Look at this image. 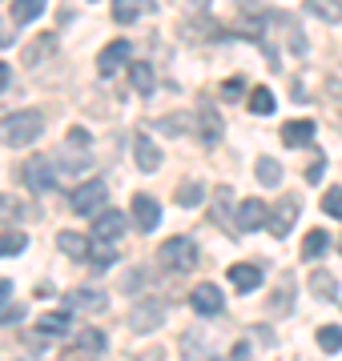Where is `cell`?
I'll return each mask as SVG.
<instances>
[{
	"label": "cell",
	"mask_w": 342,
	"mask_h": 361,
	"mask_svg": "<svg viewBox=\"0 0 342 361\" xmlns=\"http://www.w3.org/2000/svg\"><path fill=\"white\" fill-rule=\"evenodd\" d=\"M37 334H45V337L69 334V313H45V317L37 322Z\"/></svg>",
	"instance_id": "cell-26"
},
{
	"label": "cell",
	"mask_w": 342,
	"mask_h": 361,
	"mask_svg": "<svg viewBox=\"0 0 342 361\" xmlns=\"http://www.w3.org/2000/svg\"><path fill=\"white\" fill-rule=\"evenodd\" d=\"M89 261H93V265H101V269H109V265L117 261V253H113V241H97V237H93V245H89Z\"/></svg>",
	"instance_id": "cell-29"
},
{
	"label": "cell",
	"mask_w": 342,
	"mask_h": 361,
	"mask_svg": "<svg viewBox=\"0 0 342 361\" xmlns=\"http://www.w3.org/2000/svg\"><path fill=\"white\" fill-rule=\"evenodd\" d=\"M97 357H101V353H93L89 345H81V341H73V345H69V349H65V353H61L57 361H97Z\"/></svg>",
	"instance_id": "cell-36"
},
{
	"label": "cell",
	"mask_w": 342,
	"mask_h": 361,
	"mask_svg": "<svg viewBox=\"0 0 342 361\" xmlns=\"http://www.w3.org/2000/svg\"><path fill=\"white\" fill-rule=\"evenodd\" d=\"M16 322H25V301L0 305V325H16Z\"/></svg>",
	"instance_id": "cell-37"
},
{
	"label": "cell",
	"mask_w": 342,
	"mask_h": 361,
	"mask_svg": "<svg viewBox=\"0 0 342 361\" xmlns=\"http://www.w3.org/2000/svg\"><path fill=\"white\" fill-rule=\"evenodd\" d=\"M161 322H165V305H161V301H153V297L137 301V305H133V313H129V329H133V334H153Z\"/></svg>",
	"instance_id": "cell-4"
},
{
	"label": "cell",
	"mask_w": 342,
	"mask_h": 361,
	"mask_svg": "<svg viewBox=\"0 0 342 361\" xmlns=\"http://www.w3.org/2000/svg\"><path fill=\"white\" fill-rule=\"evenodd\" d=\"M250 113H258V116H266V113H274V92L266 89V85H258V89H250Z\"/></svg>",
	"instance_id": "cell-28"
},
{
	"label": "cell",
	"mask_w": 342,
	"mask_h": 361,
	"mask_svg": "<svg viewBox=\"0 0 342 361\" xmlns=\"http://www.w3.org/2000/svg\"><path fill=\"white\" fill-rule=\"evenodd\" d=\"M45 4H49V0H13V20H16V25L37 20V16L45 13Z\"/></svg>",
	"instance_id": "cell-23"
},
{
	"label": "cell",
	"mask_w": 342,
	"mask_h": 361,
	"mask_svg": "<svg viewBox=\"0 0 342 361\" xmlns=\"http://www.w3.org/2000/svg\"><path fill=\"white\" fill-rule=\"evenodd\" d=\"M69 149H73V153H85V149H89V133L85 129H69Z\"/></svg>",
	"instance_id": "cell-39"
},
{
	"label": "cell",
	"mask_w": 342,
	"mask_h": 361,
	"mask_svg": "<svg viewBox=\"0 0 342 361\" xmlns=\"http://www.w3.org/2000/svg\"><path fill=\"white\" fill-rule=\"evenodd\" d=\"M45 133V116L37 113V109H25V113H13L0 121V141L13 145V149H20V145H33Z\"/></svg>",
	"instance_id": "cell-1"
},
{
	"label": "cell",
	"mask_w": 342,
	"mask_h": 361,
	"mask_svg": "<svg viewBox=\"0 0 342 361\" xmlns=\"http://www.w3.org/2000/svg\"><path fill=\"white\" fill-rule=\"evenodd\" d=\"M230 209H237V205H234V189H230V185H218V201H213V221L237 233V225L230 221Z\"/></svg>",
	"instance_id": "cell-19"
},
{
	"label": "cell",
	"mask_w": 342,
	"mask_h": 361,
	"mask_svg": "<svg viewBox=\"0 0 342 361\" xmlns=\"http://www.w3.org/2000/svg\"><path fill=\"white\" fill-rule=\"evenodd\" d=\"M105 197H109V189H105V180H85L77 193L69 197V209L77 213V217H89V213H101V205H105Z\"/></svg>",
	"instance_id": "cell-3"
},
{
	"label": "cell",
	"mask_w": 342,
	"mask_h": 361,
	"mask_svg": "<svg viewBox=\"0 0 342 361\" xmlns=\"http://www.w3.org/2000/svg\"><path fill=\"white\" fill-rule=\"evenodd\" d=\"M306 13L326 20V25H338L342 20V0H306Z\"/></svg>",
	"instance_id": "cell-21"
},
{
	"label": "cell",
	"mask_w": 342,
	"mask_h": 361,
	"mask_svg": "<svg viewBox=\"0 0 342 361\" xmlns=\"http://www.w3.org/2000/svg\"><path fill=\"white\" fill-rule=\"evenodd\" d=\"M222 116H218V109H198V137L201 145H218L222 141Z\"/></svg>",
	"instance_id": "cell-17"
},
{
	"label": "cell",
	"mask_w": 342,
	"mask_h": 361,
	"mask_svg": "<svg viewBox=\"0 0 342 361\" xmlns=\"http://www.w3.org/2000/svg\"><path fill=\"white\" fill-rule=\"evenodd\" d=\"M129 49H133L129 40H109L105 49H101V56H97V73H101V77H113V73L129 61Z\"/></svg>",
	"instance_id": "cell-12"
},
{
	"label": "cell",
	"mask_w": 342,
	"mask_h": 361,
	"mask_svg": "<svg viewBox=\"0 0 342 361\" xmlns=\"http://www.w3.org/2000/svg\"><path fill=\"white\" fill-rule=\"evenodd\" d=\"M318 345L326 349V353H338L342 349V329L338 325H322V329H318Z\"/></svg>",
	"instance_id": "cell-33"
},
{
	"label": "cell",
	"mask_w": 342,
	"mask_h": 361,
	"mask_svg": "<svg viewBox=\"0 0 342 361\" xmlns=\"http://www.w3.org/2000/svg\"><path fill=\"white\" fill-rule=\"evenodd\" d=\"M8 77H13V68L4 65V61H0V92L8 89Z\"/></svg>",
	"instance_id": "cell-42"
},
{
	"label": "cell",
	"mask_w": 342,
	"mask_h": 361,
	"mask_svg": "<svg viewBox=\"0 0 342 361\" xmlns=\"http://www.w3.org/2000/svg\"><path fill=\"white\" fill-rule=\"evenodd\" d=\"M25 249V233H0V257H13V253H20Z\"/></svg>",
	"instance_id": "cell-34"
},
{
	"label": "cell",
	"mask_w": 342,
	"mask_h": 361,
	"mask_svg": "<svg viewBox=\"0 0 342 361\" xmlns=\"http://www.w3.org/2000/svg\"><path fill=\"white\" fill-rule=\"evenodd\" d=\"M173 197H177V205H182V209H194L201 201V180H182Z\"/></svg>",
	"instance_id": "cell-30"
},
{
	"label": "cell",
	"mask_w": 342,
	"mask_h": 361,
	"mask_svg": "<svg viewBox=\"0 0 342 361\" xmlns=\"http://www.w3.org/2000/svg\"><path fill=\"white\" fill-rule=\"evenodd\" d=\"M89 4H97V0H89Z\"/></svg>",
	"instance_id": "cell-45"
},
{
	"label": "cell",
	"mask_w": 342,
	"mask_h": 361,
	"mask_svg": "<svg viewBox=\"0 0 342 361\" xmlns=\"http://www.w3.org/2000/svg\"><path fill=\"white\" fill-rule=\"evenodd\" d=\"M8 293H13V281H4V277H0V305L8 301Z\"/></svg>",
	"instance_id": "cell-43"
},
{
	"label": "cell",
	"mask_w": 342,
	"mask_h": 361,
	"mask_svg": "<svg viewBox=\"0 0 342 361\" xmlns=\"http://www.w3.org/2000/svg\"><path fill=\"white\" fill-rule=\"evenodd\" d=\"M326 237H330V233H322V229H310V233H306V241H302V257H306V261L322 257V253H326V245H330Z\"/></svg>",
	"instance_id": "cell-27"
},
{
	"label": "cell",
	"mask_w": 342,
	"mask_h": 361,
	"mask_svg": "<svg viewBox=\"0 0 342 361\" xmlns=\"http://www.w3.org/2000/svg\"><path fill=\"white\" fill-rule=\"evenodd\" d=\"M230 281H234L237 293H254L262 285V269L250 265V261H237V265H230Z\"/></svg>",
	"instance_id": "cell-13"
},
{
	"label": "cell",
	"mask_w": 342,
	"mask_h": 361,
	"mask_svg": "<svg viewBox=\"0 0 342 361\" xmlns=\"http://www.w3.org/2000/svg\"><path fill=\"white\" fill-rule=\"evenodd\" d=\"M322 169H326V157H314V161L306 165V180H310V185H318V180H322Z\"/></svg>",
	"instance_id": "cell-40"
},
{
	"label": "cell",
	"mask_w": 342,
	"mask_h": 361,
	"mask_svg": "<svg viewBox=\"0 0 342 361\" xmlns=\"http://www.w3.org/2000/svg\"><path fill=\"white\" fill-rule=\"evenodd\" d=\"M258 180H262L266 189H278L282 185V165H278L274 157H258Z\"/></svg>",
	"instance_id": "cell-25"
},
{
	"label": "cell",
	"mask_w": 342,
	"mask_h": 361,
	"mask_svg": "<svg viewBox=\"0 0 342 361\" xmlns=\"http://www.w3.org/2000/svg\"><path fill=\"white\" fill-rule=\"evenodd\" d=\"M290 297H294V281H290V277H282L274 301H270V313H282V317H286V313H290Z\"/></svg>",
	"instance_id": "cell-31"
},
{
	"label": "cell",
	"mask_w": 342,
	"mask_h": 361,
	"mask_svg": "<svg viewBox=\"0 0 342 361\" xmlns=\"http://www.w3.org/2000/svg\"><path fill=\"white\" fill-rule=\"evenodd\" d=\"M314 121H286V125H282V141L290 145V149H302V145H314Z\"/></svg>",
	"instance_id": "cell-14"
},
{
	"label": "cell",
	"mask_w": 342,
	"mask_h": 361,
	"mask_svg": "<svg viewBox=\"0 0 342 361\" xmlns=\"http://www.w3.org/2000/svg\"><path fill=\"white\" fill-rule=\"evenodd\" d=\"M129 80H133V89L141 92V97H149V92L158 89V77H153V65H145V61H133V65H129Z\"/></svg>",
	"instance_id": "cell-20"
},
{
	"label": "cell",
	"mask_w": 342,
	"mask_h": 361,
	"mask_svg": "<svg viewBox=\"0 0 342 361\" xmlns=\"http://www.w3.org/2000/svg\"><path fill=\"white\" fill-rule=\"evenodd\" d=\"M20 180H25L33 193H49V189L57 185V173H53V165H49L45 157H28L25 169H20Z\"/></svg>",
	"instance_id": "cell-5"
},
{
	"label": "cell",
	"mask_w": 342,
	"mask_h": 361,
	"mask_svg": "<svg viewBox=\"0 0 342 361\" xmlns=\"http://www.w3.org/2000/svg\"><path fill=\"white\" fill-rule=\"evenodd\" d=\"M4 44H13V40H8V32H4V25H0V49H4Z\"/></svg>",
	"instance_id": "cell-44"
},
{
	"label": "cell",
	"mask_w": 342,
	"mask_h": 361,
	"mask_svg": "<svg viewBox=\"0 0 342 361\" xmlns=\"http://www.w3.org/2000/svg\"><path fill=\"white\" fill-rule=\"evenodd\" d=\"M322 209H326L330 217H342V185L326 189V197H322Z\"/></svg>",
	"instance_id": "cell-38"
},
{
	"label": "cell",
	"mask_w": 342,
	"mask_h": 361,
	"mask_svg": "<svg viewBox=\"0 0 342 361\" xmlns=\"http://www.w3.org/2000/svg\"><path fill=\"white\" fill-rule=\"evenodd\" d=\"M73 341H81V345H89L93 353H105V334H101V329H81V334L73 337Z\"/></svg>",
	"instance_id": "cell-35"
},
{
	"label": "cell",
	"mask_w": 342,
	"mask_h": 361,
	"mask_svg": "<svg viewBox=\"0 0 342 361\" xmlns=\"http://www.w3.org/2000/svg\"><path fill=\"white\" fill-rule=\"evenodd\" d=\"M16 217H25V205H20L16 197L0 193V225H13Z\"/></svg>",
	"instance_id": "cell-32"
},
{
	"label": "cell",
	"mask_w": 342,
	"mask_h": 361,
	"mask_svg": "<svg viewBox=\"0 0 342 361\" xmlns=\"http://www.w3.org/2000/svg\"><path fill=\"white\" fill-rule=\"evenodd\" d=\"M125 225H129V221H125V213H121V209H101V213L93 217V237H97V241H113V245H117L121 237H125Z\"/></svg>",
	"instance_id": "cell-6"
},
{
	"label": "cell",
	"mask_w": 342,
	"mask_h": 361,
	"mask_svg": "<svg viewBox=\"0 0 342 361\" xmlns=\"http://www.w3.org/2000/svg\"><path fill=\"white\" fill-rule=\"evenodd\" d=\"M225 361H250V341H237L234 349H230V357Z\"/></svg>",
	"instance_id": "cell-41"
},
{
	"label": "cell",
	"mask_w": 342,
	"mask_h": 361,
	"mask_svg": "<svg viewBox=\"0 0 342 361\" xmlns=\"http://www.w3.org/2000/svg\"><path fill=\"white\" fill-rule=\"evenodd\" d=\"M145 13V0H113V20L117 25H133Z\"/></svg>",
	"instance_id": "cell-24"
},
{
	"label": "cell",
	"mask_w": 342,
	"mask_h": 361,
	"mask_svg": "<svg viewBox=\"0 0 342 361\" xmlns=\"http://www.w3.org/2000/svg\"><path fill=\"white\" fill-rule=\"evenodd\" d=\"M57 49V32H40L37 40H28V49H25V65H37V61H45L49 52Z\"/></svg>",
	"instance_id": "cell-22"
},
{
	"label": "cell",
	"mask_w": 342,
	"mask_h": 361,
	"mask_svg": "<svg viewBox=\"0 0 342 361\" xmlns=\"http://www.w3.org/2000/svg\"><path fill=\"white\" fill-rule=\"evenodd\" d=\"M65 305H69V313H105L109 310V301H105V293L101 289H69L65 293Z\"/></svg>",
	"instance_id": "cell-8"
},
{
	"label": "cell",
	"mask_w": 342,
	"mask_h": 361,
	"mask_svg": "<svg viewBox=\"0 0 342 361\" xmlns=\"http://www.w3.org/2000/svg\"><path fill=\"white\" fill-rule=\"evenodd\" d=\"M158 265L161 269H194L198 265V245H194V237H170V241H161L158 249Z\"/></svg>",
	"instance_id": "cell-2"
},
{
	"label": "cell",
	"mask_w": 342,
	"mask_h": 361,
	"mask_svg": "<svg viewBox=\"0 0 342 361\" xmlns=\"http://www.w3.org/2000/svg\"><path fill=\"white\" fill-rule=\"evenodd\" d=\"M266 221H270V205H266V201L250 197V201H242V205H237V233H254V229H262Z\"/></svg>",
	"instance_id": "cell-11"
},
{
	"label": "cell",
	"mask_w": 342,
	"mask_h": 361,
	"mask_svg": "<svg viewBox=\"0 0 342 361\" xmlns=\"http://www.w3.org/2000/svg\"><path fill=\"white\" fill-rule=\"evenodd\" d=\"M310 293H314V301H334V297H338V281H334V273H330V269H314V273H310Z\"/></svg>",
	"instance_id": "cell-18"
},
{
	"label": "cell",
	"mask_w": 342,
	"mask_h": 361,
	"mask_svg": "<svg viewBox=\"0 0 342 361\" xmlns=\"http://www.w3.org/2000/svg\"><path fill=\"white\" fill-rule=\"evenodd\" d=\"M133 153H137V169H141V173H158V169H161V149L149 141L145 133H137V141H133Z\"/></svg>",
	"instance_id": "cell-16"
},
{
	"label": "cell",
	"mask_w": 342,
	"mask_h": 361,
	"mask_svg": "<svg viewBox=\"0 0 342 361\" xmlns=\"http://www.w3.org/2000/svg\"><path fill=\"white\" fill-rule=\"evenodd\" d=\"M298 197L290 193V197H282V201H278L274 209H270V221H266V225H270V233H274V237H286L290 229H294V221H298Z\"/></svg>",
	"instance_id": "cell-9"
},
{
	"label": "cell",
	"mask_w": 342,
	"mask_h": 361,
	"mask_svg": "<svg viewBox=\"0 0 342 361\" xmlns=\"http://www.w3.org/2000/svg\"><path fill=\"white\" fill-rule=\"evenodd\" d=\"M133 225L141 233H153L161 225V205L153 201L149 193H137L133 197Z\"/></svg>",
	"instance_id": "cell-10"
},
{
	"label": "cell",
	"mask_w": 342,
	"mask_h": 361,
	"mask_svg": "<svg viewBox=\"0 0 342 361\" xmlns=\"http://www.w3.org/2000/svg\"><path fill=\"white\" fill-rule=\"evenodd\" d=\"M89 245H93V237H81V233H73V229L57 233V249L73 261H89Z\"/></svg>",
	"instance_id": "cell-15"
},
{
	"label": "cell",
	"mask_w": 342,
	"mask_h": 361,
	"mask_svg": "<svg viewBox=\"0 0 342 361\" xmlns=\"http://www.w3.org/2000/svg\"><path fill=\"white\" fill-rule=\"evenodd\" d=\"M189 305H194L201 317H213V313H222L225 297H222V289H218L213 281H198L194 289H189Z\"/></svg>",
	"instance_id": "cell-7"
},
{
	"label": "cell",
	"mask_w": 342,
	"mask_h": 361,
	"mask_svg": "<svg viewBox=\"0 0 342 361\" xmlns=\"http://www.w3.org/2000/svg\"><path fill=\"white\" fill-rule=\"evenodd\" d=\"M338 249H342V241H338Z\"/></svg>",
	"instance_id": "cell-46"
}]
</instances>
